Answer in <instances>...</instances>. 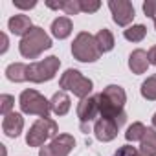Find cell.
Segmentation results:
<instances>
[{
    "mask_svg": "<svg viewBox=\"0 0 156 156\" xmlns=\"http://www.w3.org/2000/svg\"><path fill=\"white\" fill-rule=\"evenodd\" d=\"M119 129H121V125L116 123L114 119H108V118H99L94 125V132H96V138L99 141H112L118 136Z\"/></svg>",
    "mask_w": 156,
    "mask_h": 156,
    "instance_id": "obj_11",
    "label": "cell"
},
{
    "mask_svg": "<svg viewBox=\"0 0 156 156\" xmlns=\"http://www.w3.org/2000/svg\"><path fill=\"white\" fill-rule=\"evenodd\" d=\"M6 75L8 79L13 81V83H22V81H28V64L24 62H13L6 68Z\"/></svg>",
    "mask_w": 156,
    "mask_h": 156,
    "instance_id": "obj_17",
    "label": "cell"
},
{
    "mask_svg": "<svg viewBox=\"0 0 156 156\" xmlns=\"http://www.w3.org/2000/svg\"><path fill=\"white\" fill-rule=\"evenodd\" d=\"M141 96L149 101H156V73L141 83Z\"/></svg>",
    "mask_w": 156,
    "mask_h": 156,
    "instance_id": "obj_22",
    "label": "cell"
},
{
    "mask_svg": "<svg viewBox=\"0 0 156 156\" xmlns=\"http://www.w3.org/2000/svg\"><path fill=\"white\" fill-rule=\"evenodd\" d=\"M143 13H145V17L156 20V0H147V2H143Z\"/></svg>",
    "mask_w": 156,
    "mask_h": 156,
    "instance_id": "obj_26",
    "label": "cell"
},
{
    "mask_svg": "<svg viewBox=\"0 0 156 156\" xmlns=\"http://www.w3.org/2000/svg\"><path fill=\"white\" fill-rule=\"evenodd\" d=\"M72 33V20L68 17H57L53 22H51V35L59 41L70 37Z\"/></svg>",
    "mask_w": 156,
    "mask_h": 156,
    "instance_id": "obj_16",
    "label": "cell"
},
{
    "mask_svg": "<svg viewBox=\"0 0 156 156\" xmlns=\"http://www.w3.org/2000/svg\"><path fill=\"white\" fill-rule=\"evenodd\" d=\"M140 152H143L145 156H156V130L147 127L145 136L140 141Z\"/></svg>",
    "mask_w": 156,
    "mask_h": 156,
    "instance_id": "obj_18",
    "label": "cell"
},
{
    "mask_svg": "<svg viewBox=\"0 0 156 156\" xmlns=\"http://www.w3.org/2000/svg\"><path fill=\"white\" fill-rule=\"evenodd\" d=\"M108 8L112 11V19L118 26H129L134 19V6L129 0H110Z\"/></svg>",
    "mask_w": 156,
    "mask_h": 156,
    "instance_id": "obj_9",
    "label": "cell"
},
{
    "mask_svg": "<svg viewBox=\"0 0 156 156\" xmlns=\"http://www.w3.org/2000/svg\"><path fill=\"white\" fill-rule=\"evenodd\" d=\"M0 37H2V48H0V53H6V50H8V44H9V41H8V35H6V33H2Z\"/></svg>",
    "mask_w": 156,
    "mask_h": 156,
    "instance_id": "obj_30",
    "label": "cell"
},
{
    "mask_svg": "<svg viewBox=\"0 0 156 156\" xmlns=\"http://www.w3.org/2000/svg\"><path fill=\"white\" fill-rule=\"evenodd\" d=\"M59 66H61V61L55 55L46 57V59L37 61V62H31V64H28V81H31V83L50 81L59 72Z\"/></svg>",
    "mask_w": 156,
    "mask_h": 156,
    "instance_id": "obj_6",
    "label": "cell"
},
{
    "mask_svg": "<svg viewBox=\"0 0 156 156\" xmlns=\"http://www.w3.org/2000/svg\"><path fill=\"white\" fill-rule=\"evenodd\" d=\"M152 125H154V127H156V114H154V116H152Z\"/></svg>",
    "mask_w": 156,
    "mask_h": 156,
    "instance_id": "obj_32",
    "label": "cell"
},
{
    "mask_svg": "<svg viewBox=\"0 0 156 156\" xmlns=\"http://www.w3.org/2000/svg\"><path fill=\"white\" fill-rule=\"evenodd\" d=\"M116 156H145V154H143V152H140L138 149L130 147V145H123V147L116 152Z\"/></svg>",
    "mask_w": 156,
    "mask_h": 156,
    "instance_id": "obj_27",
    "label": "cell"
},
{
    "mask_svg": "<svg viewBox=\"0 0 156 156\" xmlns=\"http://www.w3.org/2000/svg\"><path fill=\"white\" fill-rule=\"evenodd\" d=\"M147 57H149V62L156 66V46H152V48L147 51Z\"/></svg>",
    "mask_w": 156,
    "mask_h": 156,
    "instance_id": "obj_28",
    "label": "cell"
},
{
    "mask_svg": "<svg viewBox=\"0 0 156 156\" xmlns=\"http://www.w3.org/2000/svg\"><path fill=\"white\" fill-rule=\"evenodd\" d=\"M70 105H72V101H70V98H68V94H66L64 90L55 92V94H53V98L50 99L51 112H53V114H57V116H64V114L70 110Z\"/></svg>",
    "mask_w": 156,
    "mask_h": 156,
    "instance_id": "obj_15",
    "label": "cell"
},
{
    "mask_svg": "<svg viewBox=\"0 0 156 156\" xmlns=\"http://www.w3.org/2000/svg\"><path fill=\"white\" fill-rule=\"evenodd\" d=\"M13 105H15V98L13 96H9V94H2V96H0V112H2V116L11 114Z\"/></svg>",
    "mask_w": 156,
    "mask_h": 156,
    "instance_id": "obj_23",
    "label": "cell"
},
{
    "mask_svg": "<svg viewBox=\"0 0 156 156\" xmlns=\"http://www.w3.org/2000/svg\"><path fill=\"white\" fill-rule=\"evenodd\" d=\"M154 28H156V20H154Z\"/></svg>",
    "mask_w": 156,
    "mask_h": 156,
    "instance_id": "obj_33",
    "label": "cell"
},
{
    "mask_svg": "<svg viewBox=\"0 0 156 156\" xmlns=\"http://www.w3.org/2000/svg\"><path fill=\"white\" fill-rule=\"evenodd\" d=\"M99 99L98 96H88L85 99H81V103L77 105V118L81 119V125H87L90 121H94L99 116Z\"/></svg>",
    "mask_w": 156,
    "mask_h": 156,
    "instance_id": "obj_10",
    "label": "cell"
},
{
    "mask_svg": "<svg viewBox=\"0 0 156 156\" xmlns=\"http://www.w3.org/2000/svg\"><path fill=\"white\" fill-rule=\"evenodd\" d=\"M125 39L130 41V42H141L147 35V28L143 24H134V26H129L125 31H123Z\"/></svg>",
    "mask_w": 156,
    "mask_h": 156,
    "instance_id": "obj_20",
    "label": "cell"
},
{
    "mask_svg": "<svg viewBox=\"0 0 156 156\" xmlns=\"http://www.w3.org/2000/svg\"><path fill=\"white\" fill-rule=\"evenodd\" d=\"M8 28H9V31H11L13 35H22V37H26V35L31 31L33 26H31V20H30L28 15H15V17L9 19Z\"/></svg>",
    "mask_w": 156,
    "mask_h": 156,
    "instance_id": "obj_13",
    "label": "cell"
},
{
    "mask_svg": "<svg viewBox=\"0 0 156 156\" xmlns=\"http://www.w3.org/2000/svg\"><path fill=\"white\" fill-rule=\"evenodd\" d=\"M19 105H20V110L24 114H33V116H41V118H48L50 116V101L39 94L37 90H24L20 94V99H19Z\"/></svg>",
    "mask_w": 156,
    "mask_h": 156,
    "instance_id": "obj_5",
    "label": "cell"
},
{
    "mask_svg": "<svg viewBox=\"0 0 156 156\" xmlns=\"http://www.w3.org/2000/svg\"><path fill=\"white\" fill-rule=\"evenodd\" d=\"M149 64L151 62L145 50H134L129 57V68L132 70V73H145Z\"/></svg>",
    "mask_w": 156,
    "mask_h": 156,
    "instance_id": "obj_14",
    "label": "cell"
},
{
    "mask_svg": "<svg viewBox=\"0 0 156 156\" xmlns=\"http://www.w3.org/2000/svg\"><path fill=\"white\" fill-rule=\"evenodd\" d=\"M145 132H147V127H145L143 123L136 121V123H132V125L127 129L125 138H127V141H141V138L145 136Z\"/></svg>",
    "mask_w": 156,
    "mask_h": 156,
    "instance_id": "obj_21",
    "label": "cell"
},
{
    "mask_svg": "<svg viewBox=\"0 0 156 156\" xmlns=\"http://www.w3.org/2000/svg\"><path fill=\"white\" fill-rule=\"evenodd\" d=\"M50 48H51V39L39 26H33L31 31L26 37H22V41L19 44L20 55L26 59H37L44 50H50Z\"/></svg>",
    "mask_w": 156,
    "mask_h": 156,
    "instance_id": "obj_2",
    "label": "cell"
},
{
    "mask_svg": "<svg viewBox=\"0 0 156 156\" xmlns=\"http://www.w3.org/2000/svg\"><path fill=\"white\" fill-rule=\"evenodd\" d=\"M62 11L66 15H77V13H81V0H64Z\"/></svg>",
    "mask_w": 156,
    "mask_h": 156,
    "instance_id": "obj_24",
    "label": "cell"
},
{
    "mask_svg": "<svg viewBox=\"0 0 156 156\" xmlns=\"http://www.w3.org/2000/svg\"><path fill=\"white\" fill-rule=\"evenodd\" d=\"M98 99H99L101 118L114 119L116 123H119L123 127V123L127 121V114L123 110L125 101H127L125 90L121 87H118V85H108L101 94H98Z\"/></svg>",
    "mask_w": 156,
    "mask_h": 156,
    "instance_id": "obj_1",
    "label": "cell"
},
{
    "mask_svg": "<svg viewBox=\"0 0 156 156\" xmlns=\"http://www.w3.org/2000/svg\"><path fill=\"white\" fill-rule=\"evenodd\" d=\"M62 4L64 2H46V6L51 8V9H62Z\"/></svg>",
    "mask_w": 156,
    "mask_h": 156,
    "instance_id": "obj_31",
    "label": "cell"
},
{
    "mask_svg": "<svg viewBox=\"0 0 156 156\" xmlns=\"http://www.w3.org/2000/svg\"><path fill=\"white\" fill-rule=\"evenodd\" d=\"M22 129H24V118H22V114L11 112V114L4 116V119H2V130H4L6 136L17 138L22 132Z\"/></svg>",
    "mask_w": 156,
    "mask_h": 156,
    "instance_id": "obj_12",
    "label": "cell"
},
{
    "mask_svg": "<svg viewBox=\"0 0 156 156\" xmlns=\"http://www.w3.org/2000/svg\"><path fill=\"white\" fill-rule=\"evenodd\" d=\"M96 42L99 46V51L101 53H107V51H110L114 48V35L110 33V30L103 28V30H99L96 33Z\"/></svg>",
    "mask_w": 156,
    "mask_h": 156,
    "instance_id": "obj_19",
    "label": "cell"
},
{
    "mask_svg": "<svg viewBox=\"0 0 156 156\" xmlns=\"http://www.w3.org/2000/svg\"><path fill=\"white\" fill-rule=\"evenodd\" d=\"M59 87L62 90H68L72 92L73 96L77 98H88L92 88H94V83L88 79V77H85L79 70H73V68H68L62 75H61V79H59Z\"/></svg>",
    "mask_w": 156,
    "mask_h": 156,
    "instance_id": "obj_3",
    "label": "cell"
},
{
    "mask_svg": "<svg viewBox=\"0 0 156 156\" xmlns=\"http://www.w3.org/2000/svg\"><path fill=\"white\" fill-rule=\"evenodd\" d=\"M101 8L99 0H81V11L83 13H96Z\"/></svg>",
    "mask_w": 156,
    "mask_h": 156,
    "instance_id": "obj_25",
    "label": "cell"
},
{
    "mask_svg": "<svg viewBox=\"0 0 156 156\" xmlns=\"http://www.w3.org/2000/svg\"><path fill=\"white\" fill-rule=\"evenodd\" d=\"M55 134H57V123L50 118H39L28 130L26 143L30 147H41L50 138H55Z\"/></svg>",
    "mask_w": 156,
    "mask_h": 156,
    "instance_id": "obj_7",
    "label": "cell"
},
{
    "mask_svg": "<svg viewBox=\"0 0 156 156\" xmlns=\"http://www.w3.org/2000/svg\"><path fill=\"white\" fill-rule=\"evenodd\" d=\"M13 4H15V8H20V9H30V8H35L37 6L35 0H33L31 4H22V2H15V0H13Z\"/></svg>",
    "mask_w": 156,
    "mask_h": 156,
    "instance_id": "obj_29",
    "label": "cell"
},
{
    "mask_svg": "<svg viewBox=\"0 0 156 156\" xmlns=\"http://www.w3.org/2000/svg\"><path fill=\"white\" fill-rule=\"evenodd\" d=\"M73 147H75L73 136H70V134H59L48 145L41 147L39 156H68Z\"/></svg>",
    "mask_w": 156,
    "mask_h": 156,
    "instance_id": "obj_8",
    "label": "cell"
},
{
    "mask_svg": "<svg viewBox=\"0 0 156 156\" xmlns=\"http://www.w3.org/2000/svg\"><path fill=\"white\" fill-rule=\"evenodd\" d=\"M72 53L81 62H94V61H98L101 57L96 37L90 35L88 31H81V33L75 35V39L72 42Z\"/></svg>",
    "mask_w": 156,
    "mask_h": 156,
    "instance_id": "obj_4",
    "label": "cell"
}]
</instances>
